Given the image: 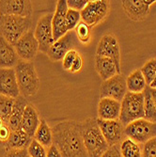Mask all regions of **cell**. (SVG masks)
I'll use <instances>...</instances> for the list:
<instances>
[{
    "instance_id": "18",
    "label": "cell",
    "mask_w": 156,
    "mask_h": 157,
    "mask_svg": "<svg viewBox=\"0 0 156 157\" xmlns=\"http://www.w3.org/2000/svg\"><path fill=\"white\" fill-rule=\"evenodd\" d=\"M120 102L110 98H101L98 105V119L104 121L120 120Z\"/></svg>"
},
{
    "instance_id": "36",
    "label": "cell",
    "mask_w": 156,
    "mask_h": 157,
    "mask_svg": "<svg viewBox=\"0 0 156 157\" xmlns=\"http://www.w3.org/2000/svg\"><path fill=\"white\" fill-rule=\"evenodd\" d=\"M101 157H122L121 153H120V144L109 147L108 150Z\"/></svg>"
},
{
    "instance_id": "3",
    "label": "cell",
    "mask_w": 156,
    "mask_h": 157,
    "mask_svg": "<svg viewBox=\"0 0 156 157\" xmlns=\"http://www.w3.org/2000/svg\"><path fill=\"white\" fill-rule=\"evenodd\" d=\"M14 71L21 95L25 98L36 95L40 89V79L34 63L20 59Z\"/></svg>"
},
{
    "instance_id": "20",
    "label": "cell",
    "mask_w": 156,
    "mask_h": 157,
    "mask_svg": "<svg viewBox=\"0 0 156 157\" xmlns=\"http://www.w3.org/2000/svg\"><path fill=\"white\" fill-rule=\"evenodd\" d=\"M40 123V120L39 118V113L34 105L28 104L25 109L21 129L25 131L30 137H34L35 133L38 129V127Z\"/></svg>"
},
{
    "instance_id": "14",
    "label": "cell",
    "mask_w": 156,
    "mask_h": 157,
    "mask_svg": "<svg viewBox=\"0 0 156 157\" xmlns=\"http://www.w3.org/2000/svg\"><path fill=\"white\" fill-rule=\"evenodd\" d=\"M32 4L29 0H1L0 15L31 17Z\"/></svg>"
},
{
    "instance_id": "19",
    "label": "cell",
    "mask_w": 156,
    "mask_h": 157,
    "mask_svg": "<svg viewBox=\"0 0 156 157\" xmlns=\"http://www.w3.org/2000/svg\"><path fill=\"white\" fill-rule=\"evenodd\" d=\"M19 60L14 46L0 36V69L14 68Z\"/></svg>"
},
{
    "instance_id": "29",
    "label": "cell",
    "mask_w": 156,
    "mask_h": 157,
    "mask_svg": "<svg viewBox=\"0 0 156 157\" xmlns=\"http://www.w3.org/2000/svg\"><path fill=\"white\" fill-rule=\"evenodd\" d=\"M140 71L146 80L147 85L150 86L156 76V59H152L146 62Z\"/></svg>"
},
{
    "instance_id": "35",
    "label": "cell",
    "mask_w": 156,
    "mask_h": 157,
    "mask_svg": "<svg viewBox=\"0 0 156 157\" xmlns=\"http://www.w3.org/2000/svg\"><path fill=\"white\" fill-rule=\"evenodd\" d=\"M89 0H67L68 9L74 10L77 11H82L87 6Z\"/></svg>"
},
{
    "instance_id": "22",
    "label": "cell",
    "mask_w": 156,
    "mask_h": 157,
    "mask_svg": "<svg viewBox=\"0 0 156 157\" xmlns=\"http://www.w3.org/2000/svg\"><path fill=\"white\" fill-rule=\"evenodd\" d=\"M95 70L103 81H106L116 75H119L114 61L105 56H95Z\"/></svg>"
},
{
    "instance_id": "43",
    "label": "cell",
    "mask_w": 156,
    "mask_h": 157,
    "mask_svg": "<svg viewBox=\"0 0 156 157\" xmlns=\"http://www.w3.org/2000/svg\"><path fill=\"white\" fill-rule=\"evenodd\" d=\"M4 123H3V121H2V120L1 119H0V127H1L2 125H3Z\"/></svg>"
},
{
    "instance_id": "1",
    "label": "cell",
    "mask_w": 156,
    "mask_h": 157,
    "mask_svg": "<svg viewBox=\"0 0 156 157\" xmlns=\"http://www.w3.org/2000/svg\"><path fill=\"white\" fill-rule=\"evenodd\" d=\"M53 144L62 157H89L81 135L80 122L65 121L52 128Z\"/></svg>"
},
{
    "instance_id": "33",
    "label": "cell",
    "mask_w": 156,
    "mask_h": 157,
    "mask_svg": "<svg viewBox=\"0 0 156 157\" xmlns=\"http://www.w3.org/2000/svg\"><path fill=\"white\" fill-rule=\"evenodd\" d=\"M142 157H156V137L144 144L142 148Z\"/></svg>"
},
{
    "instance_id": "41",
    "label": "cell",
    "mask_w": 156,
    "mask_h": 157,
    "mask_svg": "<svg viewBox=\"0 0 156 157\" xmlns=\"http://www.w3.org/2000/svg\"><path fill=\"white\" fill-rule=\"evenodd\" d=\"M150 94H151L153 104H154V105L156 107V89H150Z\"/></svg>"
},
{
    "instance_id": "32",
    "label": "cell",
    "mask_w": 156,
    "mask_h": 157,
    "mask_svg": "<svg viewBox=\"0 0 156 157\" xmlns=\"http://www.w3.org/2000/svg\"><path fill=\"white\" fill-rule=\"evenodd\" d=\"M27 153L29 157H46L47 151L45 150L44 146L40 144L33 138L30 145L27 148Z\"/></svg>"
},
{
    "instance_id": "34",
    "label": "cell",
    "mask_w": 156,
    "mask_h": 157,
    "mask_svg": "<svg viewBox=\"0 0 156 157\" xmlns=\"http://www.w3.org/2000/svg\"><path fill=\"white\" fill-rule=\"evenodd\" d=\"M77 55H78V53L76 52V50H72L65 55V56L62 59V66H63L64 70H66V71L70 70Z\"/></svg>"
},
{
    "instance_id": "7",
    "label": "cell",
    "mask_w": 156,
    "mask_h": 157,
    "mask_svg": "<svg viewBox=\"0 0 156 157\" xmlns=\"http://www.w3.org/2000/svg\"><path fill=\"white\" fill-rule=\"evenodd\" d=\"M110 3L107 0H89L87 6L80 12L82 22L90 27L101 23L108 14Z\"/></svg>"
},
{
    "instance_id": "16",
    "label": "cell",
    "mask_w": 156,
    "mask_h": 157,
    "mask_svg": "<svg viewBox=\"0 0 156 157\" xmlns=\"http://www.w3.org/2000/svg\"><path fill=\"white\" fill-rule=\"evenodd\" d=\"M155 2L156 0H124L122 1V7L130 19L141 21L148 16L150 5Z\"/></svg>"
},
{
    "instance_id": "2",
    "label": "cell",
    "mask_w": 156,
    "mask_h": 157,
    "mask_svg": "<svg viewBox=\"0 0 156 157\" xmlns=\"http://www.w3.org/2000/svg\"><path fill=\"white\" fill-rule=\"evenodd\" d=\"M81 135L85 149L89 157H101L109 148L96 118H90L80 122Z\"/></svg>"
},
{
    "instance_id": "31",
    "label": "cell",
    "mask_w": 156,
    "mask_h": 157,
    "mask_svg": "<svg viewBox=\"0 0 156 157\" xmlns=\"http://www.w3.org/2000/svg\"><path fill=\"white\" fill-rule=\"evenodd\" d=\"M81 13L80 11L68 9L66 13V27L68 31L74 30L78 24L81 22Z\"/></svg>"
},
{
    "instance_id": "17",
    "label": "cell",
    "mask_w": 156,
    "mask_h": 157,
    "mask_svg": "<svg viewBox=\"0 0 156 157\" xmlns=\"http://www.w3.org/2000/svg\"><path fill=\"white\" fill-rule=\"evenodd\" d=\"M67 10H68L67 0H59V1H58L55 11L53 14V19H52L53 35H54L55 41L63 37L68 32L66 27Z\"/></svg>"
},
{
    "instance_id": "27",
    "label": "cell",
    "mask_w": 156,
    "mask_h": 157,
    "mask_svg": "<svg viewBox=\"0 0 156 157\" xmlns=\"http://www.w3.org/2000/svg\"><path fill=\"white\" fill-rule=\"evenodd\" d=\"M144 94V119L151 121L156 122V107L153 104L151 94H150V88L147 86V88L143 91Z\"/></svg>"
},
{
    "instance_id": "28",
    "label": "cell",
    "mask_w": 156,
    "mask_h": 157,
    "mask_svg": "<svg viewBox=\"0 0 156 157\" xmlns=\"http://www.w3.org/2000/svg\"><path fill=\"white\" fill-rule=\"evenodd\" d=\"M14 100L15 99L0 95V119L2 120L4 124L9 123Z\"/></svg>"
},
{
    "instance_id": "4",
    "label": "cell",
    "mask_w": 156,
    "mask_h": 157,
    "mask_svg": "<svg viewBox=\"0 0 156 157\" xmlns=\"http://www.w3.org/2000/svg\"><path fill=\"white\" fill-rule=\"evenodd\" d=\"M31 25V17L0 15V36L14 45L23 35L30 30Z\"/></svg>"
},
{
    "instance_id": "37",
    "label": "cell",
    "mask_w": 156,
    "mask_h": 157,
    "mask_svg": "<svg viewBox=\"0 0 156 157\" xmlns=\"http://www.w3.org/2000/svg\"><path fill=\"white\" fill-rule=\"evenodd\" d=\"M10 134H11V130L10 129L8 124H3L0 127V141L2 143H6L10 136Z\"/></svg>"
},
{
    "instance_id": "15",
    "label": "cell",
    "mask_w": 156,
    "mask_h": 157,
    "mask_svg": "<svg viewBox=\"0 0 156 157\" xmlns=\"http://www.w3.org/2000/svg\"><path fill=\"white\" fill-rule=\"evenodd\" d=\"M0 95L12 99L21 95L14 68L0 69Z\"/></svg>"
},
{
    "instance_id": "38",
    "label": "cell",
    "mask_w": 156,
    "mask_h": 157,
    "mask_svg": "<svg viewBox=\"0 0 156 157\" xmlns=\"http://www.w3.org/2000/svg\"><path fill=\"white\" fill-rule=\"evenodd\" d=\"M5 157H29V155L27 153V149L9 150V151H6Z\"/></svg>"
},
{
    "instance_id": "30",
    "label": "cell",
    "mask_w": 156,
    "mask_h": 157,
    "mask_svg": "<svg viewBox=\"0 0 156 157\" xmlns=\"http://www.w3.org/2000/svg\"><path fill=\"white\" fill-rule=\"evenodd\" d=\"M78 40L82 44H89L91 36V27L84 22H80L74 29Z\"/></svg>"
},
{
    "instance_id": "12",
    "label": "cell",
    "mask_w": 156,
    "mask_h": 157,
    "mask_svg": "<svg viewBox=\"0 0 156 157\" xmlns=\"http://www.w3.org/2000/svg\"><path fill=\"white\" fill-rule=\"evenodd\" d=\"M97 123L109 147L119 145L123 141V137L125 136V126L120 120L104 121L97 119Z\"/></svg>"
},
{
    "instance_id": "13",
    "label": "cell",
    "mask_w": 156,
    "mask_h": 157,
    "mask_svg": "<svg viewBox=\"0 0 156 157\" xmlns=\"http://www.w3.org/2000/svg\"><path fill=\"white\" fill-rule=\"evenodd\" d=\"M13 46L19 59L25 61H32L39 52L38 40L31 29L23 35Z\"/></svg>"
},
{
    "instance_id": "26",
    "label": "cell",
    "mask_w": 156,
    "mask_h": 157,
    "mask_svg": "<svg viewBox=\"0 0 156 157\" xmlns=\"http://www.w3.org/2000/svg\"><path fill=\"white\" fill-rule=\"evenodd\" d=\"M122 157H142V148L131 138H125L120 145Z\"/></svg>"
},
{
    "instance_id": "10",
    "label": "cell",
    "mask_w": 156,
    "mask_h": 157,
    "mask_svg": "<svg viewBox=\"0 0 156 157\" xmlns=\"http://www.w3.org/2000/svg\"><path fill=\"white\" fill-rule=\"evenodd\" d=\"M96 56H105L114 61L116 64L118 74H121L120 68V48L118 39L113 34L104 35L97 45Z\"/></svg>"
},
{
    "instance_id": "11",
    "label": "cell",
    "mask_w": 156,
    "mask_h": 157,
    "mask_svg": "<svg viewBox=\"0 0 156 157\" xmlns=\"http://www.w3.org/2000/svg\"><path fill=\"white\" fill-rule=\"evenodd\" d=\"M127 91L126 78L120 74L104 81L101 85L100 94L101 98H110L121 102Z\"/></svg>"
},
{
    "instance_id": "23",
    "label": "cell",
    "mask_w": 156,
    "mask_h": 157,
    "mask_svg": "<svg viewBox=\"0 0 156 157\" xmlns=\"http://www.w3.org/2000/svg\"><path fill=\"white\" fill-rule=\"evenodd\" d=\"M32 140L33 138L30 137L25 131H23L22 129H19L16 131H11L9 140L6 143H4V147L6 151L24 150V149L28 148V146L30 145Z\"/></svg>"
},
{
    "instance_id": "40",
    "label": "cell",
    "mask_w": 156,
    "mask_h": 157,
    "mask_svg": "<svg viewBox=\"0 0 156 157\" xmlns=\"http://www.w3.org/2000/svg\"><path fill=\"white\" fill-rule=\"evenodd\" d=\"M46 157H62V155H61L59 150L53 144L52 146H50L48 148Z\"/></svg>"
},
{
    "instance_id": "5",
    "label": "cell",
    "mask_w": 156,
    "mask_h": 157,
    "mask_svg": "<svg viewBox=\"0 0 156 157\" xmlns=\"http://www.w3.org/2000/svg\"><path fill=\"white\" fill-rule=\"evenodd\" d=\"M120 121L126 126L129 123L144 119V94L133 93L127 91L123 100L120 102Z\"/></svg>"
},
{
    "instance_id": "6",
    "label": "cell",
    "mask_w": 156,
    "mask_h": 157,
    "mask_svg": "<svg viewBox=\"0 0 156 157\" xmlns=\"http://www.w3.org/2000/svg\"><path fill=\"white\" fill-rule=\"evenodd\" d=\"M124 133L128 138L139 144H145L149 140L156 137V122L139 119L126 125Z\"/></svg>"
},
{
    "instance_id": "25",
    "label": "cell",
    "mask_w": 156,
    "mask_h": 157,
    "mask_svg": "<svg viewBox=\"0 0 156 157\" xmlns=\"http://www.w3.org/2000/svg\"><path fill=\"white\" fill-rule=\"evenodd\" d=\"M36 141L44 147H50L53 145V133L52 128L44 120H40V123L33 137Z\"/></svg>"
},
{
    "instance_id": "42",
    "label": "cell",
    "mask_w": 156,
    "mask_h": 157,
    "mask_svg": "<svg viewBox=\"0 0 156 157\" xmlns=\"http://www.w3.org/2000/svg\"><path fill=\"white\" fill-rule=\"evenodd\" d=\"M149 87H150V89H156V76H155V78L153 79V81L150 83V85L149 86Z\"/></svg>"
},
{
    "instance_id": "8",
    "label": "cell",
    "mask_w": 156,
    "mask_h": 157,
    "mask_svg": "<svg viewBox=\"0 0 156 157\" xmlns=\"http://www.w3.org/2000/svg\"><path fill=\"white\" fill-rule=\"evenodd\" d=\"M52 13H47L45 15L41 16L36 25V28L34 31L35 38L39 44V51L44 54H47L50 47L55 42L52 27Z\"/></svg>"
},
{
    "instance_id": "21",
    "label": "cell",
    "mask_w": 156,
    "mask_h": 157,
    "mask_svg": "<svg viewBox=\"0 0 156 157\" xmlns=\"http://www.w3.org/2000/svg\"><path fill=\"white\" fill-rule=\"evenodd\" d=\"M28 105L25 98L22 95H20L18 98L14 100V104L12 106L10 118L8 123V126L11 131H16L21 129V123L25 109L26 105Z\"/></svg>"
},
{
    "instance_id": "39",
    "label": "cell",
    "mask_w": 156,
    "mask_h": 157,
    "mask_svg": "<svg viewBox=\"0 0 156 157\" xmlns=\"http://www.w3.org/2000/svg\"><path fill=\"white\" fill-rule=\"evenodd\" d=\"M82 67H83V59H82V58H81V56L78 54L77 55V56L75 58V59H74V63H73V66H72V68H70V73H78L79 71H81V69H82Z\"/></svg>"
},
{
    "instance_id": "24",
    "label": "cell",
    "mask_w": 156,
    "mask_h": 157,
    "mask_svg": "<svg viewBox=\"0 0 156 157\" xmlns=\"http://www.w3.org/2000/svg\"><path fill=\"white\" fill-rule=\"evenodd\" d=\"M126 86H127V90L129 92L133 93H142L145 89L147 88V83L146 80L141 73L140 69L135 70L132 72L128 77L126 78Z\"/></svg>"
},
{
    "instance_id": "9",
    "label": "cell",
    "mask_w": 156,
    "mask_h": 157,
    "mask_svg": "<svg viewBox=\"0 0 156 157\" xmlns=\"http://www.w3.org/2000/svg\"><path fill=\"white\" fill-rule=\"evenodd\" d=\"M79 42L80 41L78 40L74 30L68 31L63 37L55 40L53 45L50 47L49 51L47 52L48 58L52 61L62 60L68 52L75 50Z\"/></svg>"
}]
</instances>
